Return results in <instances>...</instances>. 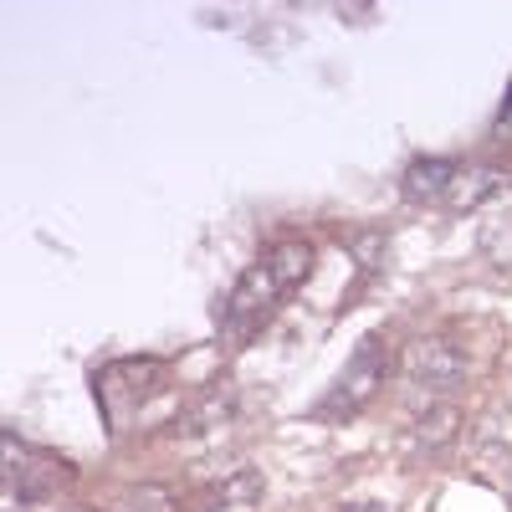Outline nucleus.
I'll use <instances>...</instances> for the list:
<instances>
[{
  "label": "nucleus",
  "mask_w": 512,
  "mask_h": 512,
  "mask_svg": "<svg viewBox=\"0 0 512 512\" xmlns=\"http://www.w3.org/2000/svg\"><path fill=\"white\" fill-rule=\"evenodd\" d=\"M461 190H456V200H451V210H472V205H482L492 190H502V175L497 169H487V164H477V169H461Z\"/></svg>",
  "instance_id": "7"
},
{
  "label": "nucleus",
  "mask_w": 512,
  "mask_h": 512,
  "mask_svg": "<svg viewBox=\"0 0 512 512\" xmlns=\"http://www.w3.org/2000/svg\"><path fill=\"white\" fill-rule=\"evenodd\" d=\"M379 379H384V349L374 344H359V354L349 359V369L338 374V384L323 395V405H318V415H333V420H344V415H354L374 390H379Z\"/></svg>",
  "instance_id": "3"
},
{
  "label": "nucleus",
  "mask_w": 512,
  "mask_h": 512,
  "mask_svg": "<svg viewBox=\"0 0 512 512\" xmlns=\"http://www.w3.org/2000/svg\"><path fill=\"white\" fill-rule=\"evenodd\" d=\"M472 461H477V466H497V472H507V466H512V400L482 420L477 446H472Z\"/></svg>",
  "instance_id": "5"
},
{
  "label": "nucleus",
  "mask_w": 512,
  "mask_h": 512,
  "mask_svg": "<svg viewBox=\"0 0 512 512\" xmlns=\"http://www.w3.org/2000/svg\"><path fill=\"white\" fill-rule=\"evenodd\" d=\"M456 175H461V164H456V159H446V154H431V159H410V169H405L400 190H405V200L425 205V200H441V195H451Z\"/></svg>",
  "instance_id": "4"
},
{
  "label": "nucleus",
  "mask_w": 512,
  "mask_h": 512,
  "mask_svg": "<svg viewBox=\"0 0 512 512\" xmlns=\"http://www.w3.org/2000/svg\"><path fill=\"white\" fill-rule=\"evenodd\" d=\"M344 512H379V507H344Z\"/></svg>",
  "instance_id": "10"
},
{
  "label": "nucleus",
  "mask_w": 512,
  "mask_h": 512,
  "mask_svg": "<svg viewBox=\"0 0 512 512\" xmlns=\"http://www.w3.org/2000/svg\"><path fill=\"white\" fill-rule=\"evenodd\" d=\"M482 251L492 256V262L512 267V210H502L497 221H487V231H482Z\"/></svg>",
  "instance_id": "8"
},
{
  "label": "nucleus",
  "mask_w": 512,
  "mask_h": 512,
  "mask_svg": "<svg viewBox=\"0 0 512 512\" xmlns=\"http://www.w3.org/2000/svg\"><path fill=\"white\" fill-rule=\"evenodd\" d=\"M256 492H262V477H256V472H236V477H231V487H221V492H216V502H251Z\"/></svg>",
  "instance_id": "9"
},
{
  "label": "nucleus",
  "mask_w": 512,
  "mask_h": 512,
  "mask_svg": "<svg viewBox=\"0 0 512 512\" xmlns=\"http://www.w3.org/2000/svg\"><path fill=\"white\" fill-rule=\"evenodd\" d=\"M400 369H405V395L410 390L420 395V405H415L420 415L446 405V395L466 379V359H461V349L446 344V338H415L400 359Z\"/></svg>",
  "instance_id": "2"
},
{
  "label": "nucleus",
  "mask_w": 512,
  "mask_h": 512,
  "mask_svg": "<svg viewBox=\"0 0 512 512\" xmlns=\"http://www.w3.org/2000/svg\"><path fill=\"white\" fill-rule=\"evenodd\" d=\"M308 272H313V246L308 241H277L262 262L236 282L231 303H226V333L236 338V344L251 338V333H262L267 318L277 313V303L292 287H303Z\"/></svg>",
  "instance_id": "1"
},
{
  "label": "nucleus",
  "mask_w": 512,
  "mask_h": 512,
  "mask_svg": "<svg viewBox=\"0 0 512 512\" xmlns=\"http://www.w3.org/2000/svg\"><path fill=\"white\" fill-rule=\"evenodd\" d=\"M456 436V410L451 405H436L415 420V456H436L446 441Z\"/></svg>",
  "instance_id": "6"
}]
</instances>
